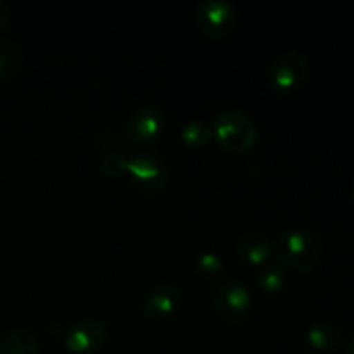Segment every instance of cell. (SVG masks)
<instances>
[{
    "instance_id": "obj_3",
    "label": "cell",
    "mask_w": 354,
    "mask_h": 354,
    "mask_svg": "<svg viewBox=\"0 0 354 354\" xmlns=\"http://www.w3.org/2000/svg\"><path fill=\"white\" fill-rule=\"evenodd\" d=\"M127 169L135 183L147 194H158L168 180L166 159L152 149H138L127 158Z\"/></svg>"
},
{
    "instance_id": "obj_16",
    "label": "cell",
    "mask_w": 354,
    "mask_h": 354,
    "mask_svg": "<svg viewBox=\"0 0 354 354\" xmlns=\"http://www.w3.org/2000/svg\"><path fill=\"white\" fill-rule=\"evenodd\" d=\"M196 270L199 272V275L206 277V279H218L223 273V261L218 254L206 251L197 256Z\"/></svg>"
},
{
    "instance_id": "obj_4",
    "label": "cell",
    "mask_w": 354,
    "mask_h": 354,
    "mask_svg": "<svg viewBox=\"0 0 354 354\" xmlns=\"http://www.w3.org/2000/svg\"><path fill=\"white\" fill-rule=\"evenodd\" d=\"M218 313L227 322H242L251 310V294L237 279H223L214 292Z\"/></svg>"
},
{
    "instance_id": "obj_1",
    "label": "cell",
    "mask_w": 354,
    "mask_h": 354,
    "mask_svg": "<svg viewBox=\"0 0 354 354\" xmlns=\"http://www.w3.org/2000/svg\"><path fill=\"white\" fill-rule=\"evenodd\" d=\"M279 263L292 270H311L320 263L322 245L311 232L296 228L279 237L275 244Z\"/></svg>"
},
{
    "instance_id": "obj_2",
    "label": "cell",
    "mask_w": 354,
    "mask_h": 354,
    "mask_svg": "<svg viewBox=\"0 0 354 354\" xmlns=\"http://www.w3.org/2000/svg\"><path fill=\"white\" fill-rule=\"evenodd\" d=\"M213 137L227 151L242 152L256 142L258 128L242 111H225L214 120Z\"/></svg>"
},
{
    "instance_id": "obj_17",
    "label": "cell",
    "mask_w": 354,
    "mask_h": 354,
    "mask_svg": "<svg viewBox=\"0 0 354 354\" xmlns=\"http://www.w3.org/2000/svg\"><path fill=\"white\" fill-rule=\"evenodd\" d=\"M100 166L107 176H120L127 169V156L121 151H106L100 159Z\"/></svg>"
},
{
    "instance_id": "obj_14",
    "label": "cell",
    "mask_w": 354,
    "mask_h": 354,
    "mask_svg": "<svg viewBox=\"0 0 354 354\" xmlns=\"http://www.w3.org/2000/svg\"><path fill=\"white\" fill-rule=\"evenodd\" d=\"M19 66V48L7 38H0V83L7 82Z\"/></svg>"
},
{
    "instance_id": "obj_12",
    "label": "cell",
    "mask_w": 354,
    "mask_h": 354,
    "mask_svg": "<svg viewBox=\"0 0 354 354\" xmlns=\"http://www.w3.org/2000/svg\"><path fill=\"white\" fill-rule=\"evenodd\" d=\"M308 341L313 348L322 351H332V349L341 348L344 342V335L337 325L330 322H318L308 328Z\"/></svg>"
},
{
    "instance_id": "obj_10",
    "label": "cell",
    "mask_w": 354,
    "mask_h": 354,
    "mask_svg": "<svg viewBox=\"0 0 354 354\" xmlns=\"http://www.w3.org/2000/svg\"><path fill=\"white\" fill-rule=\"evenodd\" d=\"M237 251L245 261L261 266L272 256V242L266 235L259 234V232H248L239 239Z\"/></svg>"
},
{
    "instance_id": "obj_18",
    "label": "cell",
    "mask_w": 354,
    "mask_h": 354,
    "mask_svg": "<svg viewBox=\"0 0 354 354\" xmlns=\"http://www.w3.org/2000/svg\"><path fill=\"white\" fill-rule=\"evenodd\" d=\"M9 23H10V9L7 7L6 2L0 0V30H3Z\"/></svg>"
},
{
    "instance_id": "obj_9",
    "label": "cell",
    "mask_w": 354,
    "mask_h": 354,
    "mask_svg": "<svg viewBox=\"0 0 354 354\" xmlns=\"http://www.w3.org/2000/svg\"><path fill=\"white\" fill-rule=\"evenodd\" d=\"M182 290L175 282H162L156 286L144 299V313L151 320H162L178 308Z\"/></svg>"
},
{
    "instance_id": "obj_11",
    "label": "cell",
    "mask_w": 354,
    "mask_h": 354,
    "mask_svg": "<svg viewBox=\"0 0 354 354\" xmlns=\"http://www.w3.org/2000/svg\"><path fill=\"white\" fill-rule=\"evenodd\" d=\"M40 344L37 335L26 328L10 330L0 339V354H38Z\"/></svg>"
},
{
    "instance_id": "obj_8",
    "label": "cell",
    "mask_w": 354,
    "mask_h": 354,
    "mask_svg": "<svg viewBox=\"0 0 354 354\" xmlns=\"http://www.w3.org/2000/svg\"><path fill=\"white\" fill-rule=\"evenodd\" d=\"M106 337V328L99 320L86 318V320L76 322L69 328H66L62 341L71 353H88L97 349L102 344Z\"/></svg>"
},
{
    "instance_id": "obj_20",
    "label": "cell",
    "mask_w": 354,
    "mask_h": 354,
    "mask_svg": "<svg viewBox=\"0 0 354 354\" xmlns=\"http://www.w3.org/2000/svg\"><path fill=\"white\" fill-rule=\"evenodd\" d=\"M353 192H354V180H353Z\"/></svg>"
},
{
    "instance_id": "obj_7",
    "label": "cell",
    "mask_w": 354,
    "mask_h": 354,
    "mask_svg": "<svg viewBox=\"0 0 354 354\" xmlns=\"http://www.w3.org/2000/svg\"><path fill=\"white\" fill-rule=\"evenodd\" d=\"M165 116L154 106H142L130 114L127 121V137L135 144H149L162 130Z\"/></svg>"
},
{
    "instance_id": "obj_6",
    "label": "cell",
    "mask_w": 354,
    "mask_h": 354,
    "mask_svg": "<svg viewBox=\"0 0 354 354\" xmlns=\"http://www.w3.org/2000/svg\"><path fill=\"white\" fill-rule=\"evenodd\" d=\"M308 61L299 52H286L279 55L272 66V83L279 90L297 88L306 82Z\"/></svg>"
},
{
    "instance_id": "obj_15",
    "label": "cell",
    "mask_w": 354,
    "mask_h": 354,
    "mask_svg": "<svg viewBox=\"0 0 354 354\" xmlns=\"http://www.w3.org/2000/svg\"><path fill=\"white\" fill-rule=\"evenodd\" d=\"M213 137V128L204 121H189L182 128V138L189 145L207 144Z\"/></svg>"
},
{
    "instance_id": "obj_5",
    "label": "cell",
    "mask_w": 354,
    "mask_h": 354,
    "mask_svg": "<svg viewBox=\"0 0 354 354\" xmlns=\"http://www.w3.org/2000/svg\"><path fill=\"white\" fill-rule=\"evenodd\" d=\"M201 31L211 38H223L230 33L235 19V9L227 0H201L196 10Z\"/></svg>"
},
{
    "instance_id": "obj_13",
    "label": "cell",
    "mask_w": 354,
    "mask_h": 354,
    "mask_svg": "<svg viewBox=\"0 0 354 354\" xmlns=\"http://www.w3.org/2000/svg\"><path fill=\"white\" fill-rule=\"evenodd\" d=\"M256 280H258V286L265 289L266 292H277V290H280L286 286V270H283V265L268 259V261L263 263L258 268Z\"/></svg>"
},
{
    "instance_id": "obj_19",
    "label": "cell",
    "mask_w": 354,
    "mask_h": 354,
    "mask_svg": "<svg viewBox=\"0 0 354 354\" xmlns=\"http://www.w3.org/2000/svg\"><path fill=\"white\" fill-rule=\"evenodd\" d=\"M346 353H348V354H354V334L351 335V339H349L348 346H346Z\"/></svg>"
}]
</instances>
